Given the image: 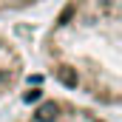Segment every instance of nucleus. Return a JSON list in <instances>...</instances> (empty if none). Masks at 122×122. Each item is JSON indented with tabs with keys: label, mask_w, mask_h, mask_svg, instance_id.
Masks as SVG:
<instances>
[{
	"label": "nucleus",
	"mask_w": 122,
	"mask_h": 122,
	"mask_svg": "<svg viewBox=\"0 0 122 122\" xmlns=\"http://www.w3.org/2000/svg\"><path fill=\"white\" fill-rule=\"evenodd\" d=\"M9 122H117V114L99 111L74 97H40L37 102L26 105Z\"/></svg>",
	"instance_id": "f03ea898"
},
{
	"label": "nucleus",
	"mask_w": 122,
	"mask_h": 122,
	"mask_svg": "<svg viewBox=\"0 0 122 122\" xmlns=\"http://www.w3.org/2000/svg\"><path fill=\"white\" fill-rule=\"evenodd\" d=\"M46 74L74 99L117 114L122 102L119 0H62L40 31Z\"/></svg>",
	"instance_id": "f257e3e1"
},
{
	"label": "nucleus",
	"mask_w": 122,
	"mask_h": 122,
	"mask_svg": "<svg viewBox=\"0 0 122 122\" xmlns=\"http://www.w3.org/2000/svg\"><path fill=\"white\" fill-rule=\"evenodd\" d=\"M48 0H0V17L6 14H20V11H29V9H37Z\"/></svg>",
	"instance_id": "20e7f679"
},
{
	"label": "nucleus",
	"mask_w": 122,
	"mask_h": 122,
	"mask_svg": "<svg viewBox=\"0 0 122 122\" xmlns=\"http://www.w3.org/2000/svg\"><path fill=\"white\" fill-rule=\"evenodd\" d=\"M26 68L29 62H26L23 48L9 34H0V105L17 94V88L26 80Z\"/></svg>",
	"instance_id": "7ed1b4c3"
}]
</instances>
